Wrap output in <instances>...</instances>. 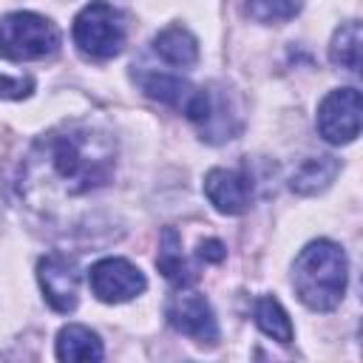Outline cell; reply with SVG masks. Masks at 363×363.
<instances>
[{
  "instance_id": "6da1fadb",
  "label": "cell",
  "mask_w": 363,
  "mask_h": 363,
  "mask_svg": "<svg viewBox=\"0 0 363 363\" xmlns=\"http://www.w3.org/2000/svg\"><path fill=\"white\" fill-rule=\"evenodd\" d=\"M116 167V142L111 133L65 122L48 130L23 159L20 193L31 207H51L82 199L105 187Z\"/></svg>"
},
{
  "instance_id": "7a4b0ae2",
  "label": "cell",
  "mask_w": 363,
  "mask_h": 363,
  "mask_svg": "<svg viewBox=\"0 0 363 363\" xmlns=\"http://www.w3.org/2000/svg\"><path fill=\"white\" fill-rule=\"evenodd\" d=\"M346 278H349L346 252L326 238L306 244L292 267L295 292L315 312H329L343 301Z\"/></svg>"
},
{
  "instance_id": "3957f363",
  "label": "cell",
  "mask_w": 363,
  "mask_h": 363,
  "mask_svg": "<svg viewBox=\"0 0 363 363\" xmlns=\"http://www.w3.org/2000/svg\"><path fill=\"white\" fill-rule=\"evenodd\" d=\"M60 45V31L51 20L34 11H11L0 17V51L9 60H43Z\"/></svg>"
},
{
  "instance_id": "277c9868",
  "label": "cell",
  "mask_w": 363,
  "mask_h": 363,
  "mask_svg": "<svg viewBox=\"0 0 363 363\" xmlns=\"http://www.w3.org/2000/svg\"><path fill=\"white\" fill-rule=\"evenodd\" d=\"M74 43L85 57L108 60L122 51L125 43V20L122 11L105 0L88 3L74 17Z\"/></svg>"
},
{
  "instance_id": "5b68a950",
  "label": "cell",
  "mask_w": 363,
  "mask_h": 363,
  "mask_svg": "<svg viewBox=\"0 0 363 363\" xmlns=\"http://www.w3.org/2000/svg\"><path fill=\"white\" fill-rule=\"evenodd\" d=\"M142 91L150 99H159L167 108L182 111L190 122L210 125L213 119V96L204 88H196L193 82L173 77V74H147L142 77Z\"/></svg>"
},
{
  "instance_id": "8992f818",
  "label": "cell",
  "mask_w": 363,
  "mask_h": 363,
  "mask_svg": "<svg viewBox=\"0 0 363 363\" xmlns=\"http://www.w3.org/2000/svg\"><path fill=\"white\" fill-rule=\"evenodd\" d=\"M318 130L329 145H349L360 133V91L335 88L318 108Z\"/></svg>"
},
{
  "instance_id": "52a82bcc",
  "label": "cell",
  "mask_w": 363,
  "mask_h": 363,
  "mask_svg": "<svg viewBox=\"0 0 363 363\" xmlns=\"http://www.w3.org/2000/svg\"><path fill=\"white\" fill-rule=\"evenodd\" d=\"M91 289L105 303H122L145 292L147 281L136 264L128 258H102L88 269Z\"/></svg>"
},
{
  "instance_id": "ba28073f",
  "label": "cell",
  "mask_w": 363,
  "mask_h": 363,
  "mask_svg": "<svg viewBox=\"0 0 363 363\" xmlns=\"http://www.w3.org/2000/svg\"><path fill=\"white\" fill-rule=\"evenodd\" d=\"M164 315L170 320V326L187 337H193L196 343H207L213 346L218 340V323H216V315L207 303L204 295L199 292H187L184 286L167 301L164 306Z\"/></svg>"
},
{
  "instance_id": "9c48e42d",
  "label": "cell",
  "mask_w": 363,
  "mask_h": 363,
  "mask_svg": "<svg viewBox=\"0 0 363 363\" xmlns=\"http://www.w3.org/2000/svg\"><path fill=\"white\" fill-rule=\"evenodd\" d=\"M37 281L45 301L57 312H71L79 303V269L68 255H45L37 264Z\"/></svg>"
},
{
  "instance_id": "30bf717a",
  "label": "cell",
  "mask_w": 363,
  "mask_h": 363,
  "mask_svg": "<svg viewBox=\"0 0 363 363\" xmlns=\"http://www.w3.org/2000/svg\"><path fill=\"white\" fill-rule=\"evenodd\" d=\"M204 196L224 216H238L252 201V182L247 173L233 167H213L204 176Z\"/></svg>"
},
{
  "instance_id": "8fae6325",
  "label": "cell",
  "mask_w": 363,
  "mask_h": 363,
  "mask_svg": "<svg viewBox=\"0 0 363 363\" xmlns=\"http://www.w3.org/2000/svg\"><path fill=\"white\" fill-rule=\"evenodd\" d=\"M102 340L82 323H68L57 335V357L77 363V360H102Z\"/></svg>"
},
{
  "instance_id": "7c38bea8",
  "label": "cell",
  "mask_w": 363,
  "mask_h": 363,
  "mask_svg": "<svg viewBox=\"0 0 363 363\" xmlns=\"http://www.w3.org/2000/svg\"><path fill=\"white\" fill-rule=\"evenodd\" d=\"M153 51L164 62L187 68V65H196L199 60V40L182 26H167L153 37Z\"/></svg>"
},
{
  "instance_id": "4fadbf2b",
  "label": "cell",
  "mask_w": 363,
  "mask_h": 363,
  "mask_svg": "<svg viewBox=\"0 0 363 363\" xmlns=\"http://www.w3.org/2000/svg\"><path fill=\"white\" fill-rule=\"evenodd\" d=\"M156 267H159V272H162L170 284H176V286H187V284L196 281L193 267H190V264L184 261V255H182V238H179V233H176L173 227H164V230H162Z\"/></svg>"
},
{
  "instance_id": "5bb4252c",
  "label": "cell",
  "mask_w": 363,
  "mask_h": 363,
  "mask_svg": "<svg viewBox=\"0 0 363 363\" xmlns=\"http://www.w3.org/2000/svg\"><path fill=\"white\" fill-rule=\"evenodd\" d=\"M340 164L335 156H315V159H303L292 179H289V187L301 196H312V193H320L323 187H329L337 176Z\"/></svg>"
},
{
  "instance_id": "9a60e30c",
  "label": "cell",
  "mask_w": 363,
  "mask_h": 363,
  "mask_svg": "<svg viewBox=\"0 0 363 363\" xmlns=\"http://www.w3.org/2000/svg\"><path fill=\"white\" fill-rule=\"evenodd\" d=\"M252 315H255L258 329H261L267 337H272V340H278V343H284V346L292 343L295 329H292V320H289V315H286V309L281 306L278 298L261 295V298L255 301V306H252Z\"/></svg>"
},
{
  "instance_id": "2e32d148",
  "label": "cell",
  "mask_w": 363,
  "mask_h": 363,
  "mask_svg": "<svg viewBox=\"0 0 363 363\" xmlns=\"http://www.w3.org/2000/svg\"><path fill=\"white\" fill-rule=\"evenodd\" d=\"M360 23L357 20H349L343 23L335 37H332V45H329V60L337 65V68H346V71H360Z\"/></svg>"
},
{
  "instance_id": "e0dca14e",
  "label": "cell",
  "mask_w": 363,
  "mask_h": 363,
  "mask_svg": "<svg viewBox=\"0 0 363 363\" xmlns=\"http://www.w3.org/2000/svg\"><path fill=\"white\" fill-rule=\"evenodd\" d=\"M306 0H247V14L255 23H286L292 20Z\"/></svg>"
},
{
  "instance_id": "ac0fdd59",
  "label": "cell",
  "mask_w": 363,
  "mask_h": 363,
  "mask_svg": "<svg viewBox=\"0 0 363 363\" xmlns=\"http://www.w3.org/2000/svg\"><path fill=\"white\" fill-rule=\"evenodd\" d=\"M31 91H34V82H31L28 77L11 79V77L0 74V99H23V96H28Z\"/></svg>"
},
{
  "instance_id": "d6986e66",
  "label": "cell",
  "mask_w": 363,
  "mask_h": 363,
  "mask_svg": "<svg viewBox=\"0 0 363 363\" xmlns=\"http://www.w3.org/2000/svg\"><path fill=\"white\" fill-rule=\"evenodd\" d=\"M224 255H227V250L216 238H207L199 244V258H204V261H224Z\"/></svg>"
}]
</instances>
